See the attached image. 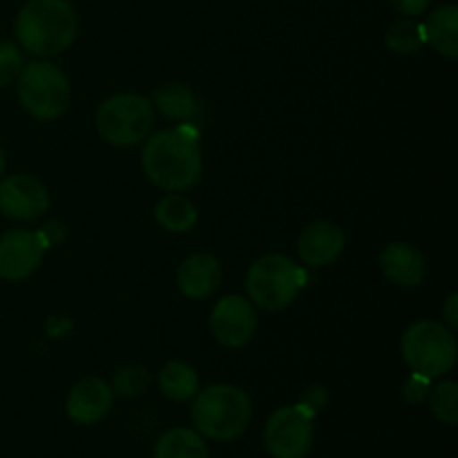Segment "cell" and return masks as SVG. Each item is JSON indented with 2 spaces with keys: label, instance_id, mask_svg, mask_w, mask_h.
I'll return each mask as SVG.
<instances>
[{
  "label": "cell",
  "instance_id": "cell-12",
  "mask_svg": "<svg viewBox=\"0 0 458 458\" xmlns=\"http://www.w3.org/2000/svg\"><path fill=\"white\" fill-rule=\"evenodd\" d=\"M114 392L101 378H83L72 387L65 410L74 423L94 425L106 419L112 410Z\"/></svg>",
  "mask_w": 458,
  "mask_h": 458
},
{
  "label": "cell",
  "instance_id": "cell-4",
  "mask_svg": "<svg viewBox=\"0 0 458 458\" xmlns=\"http://www.w3.org/2000/svg\"><path fill=\"white\" fill-rule=\"evenodd\" d=\"M403 360L414 374L437 380L454 369L458 347L452 329L437 320H419L403 334Z\"/></svg>",
  "mask_w": 458,
  "mask_h": 458
},
{
  "label": "cell",
  "instance_id": "cell-23",
  "mask_svg": "<svg viewBox=\"0 0 458 458\" xmlns=\"http://www.w3.org/2000/svg\"><path fill=\"white\" fill-rule=\"evenodd\" d=\"M148 385H150V374H148L146 367L128 365L114 376V380H112L110 387H112V392L119 394V396L132 398V396H137V394H141Z\"/></svg>",
  "mask_w": 458,
  "mask_h": 458
},
{
  "label": "cell",
  "instance_id": "cell-11",
  "mask_svg": "<svg viewBox=\"0 0 458 458\" xmlns=\"http://www.w3.org/2000/svg\"><path fill=\"white\" fill-rule=\"evenodd\" d=\"M49 208V192L31 174H9L0 182V213L16 222L43 217Z\"/></svg>",
  "mask_w": 458,
  "mask_h": 458
},
{
  "label": "cell",
  "instance_id": "cell-9",
  "mask_svg": "<svg viewBox=\"0 0 458 458\" xmlns=\"http://www.w3.org/2000/svg\"><path fill=\"white\" fill-rule=\"evenodd\" d=\"M43 233L13 228L0 237V277L7 282H21L30 277L43 262L45 249Z\"/></svg>",
  "mask_w": 458,
  "mask_h": 458
},
{
  "label": "cell",
  "instance_id": "cell-7",
  "mask_svg": "<svg viewBox=\"0 0 458 458\" xmlns=\"http://www.w3.org/2000/svg\"><path fill=\"white\" fill-rule=\"evenodd\" d=\"M302 286V271L282 253L259 258L246 276V293L255 307L264 311H282L289 307Z\"/></svg>",
  "mask_w": 458,
  "mask_h": 458
},
{
  "label": "cell",
  "instance_id": "cell-2",
  "mask_svg": "<svg viewBox=\"0 0 458 458\" xmlns=\"http://www.w3.org/2000/svg\"><path fill=\"white\" fill-rule=\"evenodd\" d=\"M13 30L22 49L36 56H56L74 43L79 18L67 0H30L18 12Z\"/></svg>",
  "mask_w": 458,
  "mask_h": 458
},
{
  "label": "cell",
  "instance_id": "cell-25",
  "mask_svg": "<svg viewBox=\"0 0 458 458\" xmlns=\"http://www.w3.org/2000/svg\"><path fill=\"white\" fill-rule=\"evenodd\" d=\"M429 387H432V380L411 371L410 378L403 383V396H405V401L411 403V405H420V403L428 398Z\"/></svg>",
  "mask_w": 458,
  "mask_h": 458
},
{
  "label": "cell",
  "instance_id": "cell-15",
  "mask_svg": "<svg viewBox=\"0 0 458 458\" xmlns=\"http://www.w3.org/2000/svg\"><path fill=\"white\" fill-rule=\"evenodd\" d=\"M380 271L392 284L414 289L425 277L423 253L407 242H392L380 253Z\"/></svg>",
  "mask_w": 458,
  "mask_h": 458
},
{
  "label": "cell",
  "instance_id": "cell-27",
  "mask_svg": "<svg viewBox=\"0 0 458 458\" xmlns=\"http://www.w3.org/2000/svg\"><path fill=\"white\" fill-rule=\"evenodd\" d=\"M443 318H445L447 329H458V293H450L443 307Z\"/></svg>",
  "mask_w": 458,
  "mask_h": 458
},
{
  "label": "cell",
  "instance_id": "cell-22",
  "mask_svg": "<svg viewBox=\"0 0 458 458\" xmlns=\"http://www.w3.org/2000/svg\"><path fill=\"white\" fill-rule=\"evenodd\" d=\"M429 407L434 416L445 425L458 423V385L454 380H441L429 387Z\"/></svg>",
  "mask_w": 458,
  "mask_h": 458
},
{
  "label": "cell",
  "instance_id": "cell-10",
  "mask_svg": "<svg viewBox=\"0 0 458 458\" xmlns=\"http://www.w3.org/2000/svg\"><path fill=\"white\" fill-rule=\"evenodd\" d=\"M210 331L224 347H244L258 331V313L250 300L242 295H226L217 300L210 311Z\"/></svg>",
  "mask_w": 458,
  "mask_h": 458
},
{
  "label": "cell",
  "instance_id": "cell-28",
  "mask_svg": "<svg viewBox=\"0 0 458 458\" xmlns=\"http://www.w3.org/2000/svg\"><path fill=\"white\" fill-rule=\"evenodd\" d=\"M3 170H4V152L3 148H0V174H3Z\"/></svg>",
  "mask_w": 458,
  "mask_h": 458
},
{
  "label": "cell",
  "instance_id": "cell-3",
  "mask_svg": "<svg viewBox=\"0 0 458 458\" xmlns=\"http://www.w3.org/2000/svg\"><path fill=\"white\" fill-rule=\"evenodd\" d=\"M191 416L201 437L228 443L249 429L253 405L249 394L235 385H210L204 392L195 394Z\"/></svg>",
  "mask_w": 458,
  "mask_h": 458
},
{
  "label": "cell",
  "instance_id": "cell-19",
  "mask_svg": "<svg viewBox=\"0 0 458 458\" xmlns=\"http://www.w3.org/2000/svg\"><path fill=\"white\" fill-rule=\"evenodd\" d=\"M159 387L170 401H191L199 392V376L188 362L173 360L159 371Z\"/></svg>",
  "mask_w": 458,
  "mask_h": 458
},
{
  "label": "cell",
  "instance_id": "cell-16",
  "mask_svg": "<svg viewBox=\"0 0 458 458\" xmlns=\"http://www.w3.org/2000/svg\"><path fill=\"white\" fill-rule=\"evenodd\" d=\"M425 38L437 49L438 54L447 58L458 56V9L456 4H443L429 13L425 22Z\"/></svg>",
  "mask_w": 458,
  "mask_h": 458
},
{
  "label": "cell",
  "instance_id": "cell-24",
  "mask_svg": "<svg viewBox=\"0 0 458 458\" xmlns=\"http://www.w3.org/2000/svg\"><path fill=\"white\" fill-rule=\"evenodd\" d=\"M22 54L9 40H0V88H7L18 79L22 70Z\"/></svg>",
  "mask_w": 458,
  "mask_h": 458
},
{
  "label": "cell",
  "instance_id": "cell-1",
  "mask_svg": "<svg viewBox=\"0 0 458 458\" xmlns=\"http://www.w3.org/2000/svg\"><path fill=\"white\" fill-rule=\"evenodd\" d=\"M146 177L164 191H188L201 179L199 134L192 125L179 123L159 130L146 141L141 152Z\"/></svg>",
  "mask_w": 458,
  "mask_h": 458
},
{
  "label": "cell",
  "instance_id": "cell-8",
  "mask_svg": "<svg viewBox=\"0 0 458 458\" xmlns=\"http://www.w3.org/2000/svg\"><path fill=\"white\" fill-rule=\"evenodd\" d=\"M316 411L304 403L273 411L264 428V445L273 458H304L313 445Z\"/></svg>",
  "mask_w": 458,
  "mask_h": 458
},
{
  "label": "cell",
  "instance_id": "cell-20",
  "mask_svg": "<svg viewBox=\"0 0 458 458\" xmlns=\"http://www.w3.org/2000/svg\"><path fill=\"white\" fill-rule=\"evenodd\" d=\"M155 219L170 233H186L197 224V208L183 195H168L157 204Z\"/></svg>",
  "mask_w": 458,
  "mask_h": 458
},
{
  "label": "cell",
  "instance_id": "cell-14",
  "mask_svg": "<svg viewBox=\"0 0 458 458\" xmlns=\"http://www.w3.org/2000/svg\"><path fill=\"white\" fill-rule=\"evenodd\" d=\"M222 284V264L210 253H195L182 262L177 286L186 298L206 300Z\"/></svg>",
  "mask_w": 458,
  "mask_h": 458
},
{
  "label": "cell",
  "instance_id": "cell-17",
  "mask_svg": "<svg viewBox=\"0 0 458 458\" xmlns=\"http://www.w3.org/2000/svg\"><path fill=\"white\" fill-rule=\"evenodd\" d=\"M152 103L157 110L164 116L174 121H182L186 123L188 119H192L197 112V98L192 94L191 88H186L183 83H165L159 85L152 94Z\"/></svg>",
  "mask_w": 458,
  "mask_h": 458
},
{
  "label": "cell",
  "instance_id": "cell-5",
  "mask_svg": "<svg viewBox=\"0 0 458 458\" xmlns=\"http://www.w3.org/2000/svg\"><path fill=\"white\" fill-rule=\"evenodd\" d=\"M18 101L34 119H58L70 106V81L65 72L49 61L22 65L18 74Z\"/></svg>",
  "mask_w": 458,
  "mask_h": 458
},
{
  "label": "cell",
  "instance_id": "cell-13",
  "mask_svg": "<svg viewBox=\"0 0 458 458\" xmlns=\"http://www.w3.org/2000/svg\"><path fill=\"white\" fill-rule=\"evenodd\" d=\"M344 233L331 222H313L300 233L298 255L307 267H329L343 255Z\"/></svg>",
  "mask_w": 458,
  "mask_h": 458
},
{
  "label": "cell",
  "instance_id": "cell-6",
  "mask_svg": "<svg viewBox=\"0 0 458 458\" xmlns=\"http://www.w3.org/2000/svg\"><path fill=\"white\" fill-rule=\"evenodd\" d=\"M94 121L107 143L130 148L148 139L155 123V107L141 94H114L98 106Z\"/></svg>",
  "mask_w": 458,
  "mask_h": 458
},
{
  "label": "cell",
  "instance_id": "cell-26",
  "mask_svg": "<svg viewBox=\"0 0 458 458\" xmlns=\"http://www.w3.org/2000/svg\"><path fill=\"white\" fill-rule=\"evenodd\" d=\"M389 3H392L398 12L411 18L420 16V13L429 7V0H389Z\"/></svg>",
  "mask_w": 458,
  "mask_h": 458
},
{
  "label": "cell",
  "instance_id": "cell-18",
  "mask_svg": "<svg viewBox=\"0 0 458 458\" xmlns=\"http://www.w3.org/2000/svg\"><path fill=\"white\" fill-rule=\"evenodd\" d=\"M155 458H208V447L199 432L174 428L161 434L155 445Z\"/></svg>",
  "mask_w": 458,
  "mask_h": 458
},
{
  "label": "cell",
  "instance_id": "cell-21",
  "mask_svg": "<svg viewBox=\"0 0 458 458\" xmlns=\"http://www.w3.org/2000/svg\"><path fill=\"white\" fill-rule=\"evenodd\" d=\"M385 43L392 52L403 54V56H410V54H416L428 38H425V27L420 22L410 21V18H403V21H396L385 34Z\"/></svg>",
  "mask_w": 458,
  "mask_h": 458
}]
</instances>
